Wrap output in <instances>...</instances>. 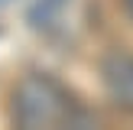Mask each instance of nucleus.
Segmentation results:
<instances>
[{
    "mask_svg": "<svg viewBox=\"0 0 133 130\" xmlns=\"http://www.w3.org/2000/svg\"><path fill=\"white\" fill-rule=\"evenodd\" d=\"M123 6H127V13L133 16V0H123Z\"/></svg>",
    "mask_w": 133,
    "mask_h": 130,
    "instance_id": "20e7f679",
    "label": "nucleus"
},
{
    "mask_svg": "<svg viewBox=\"0 0 133 130\" xmlns=\"http://www.w3.org/2000/svg\"><path fill=\"white\" fill-rule=\"evenodd\" d=\"M10 120L23 130H42V127H75L81 124L75 98L68 94L62 81L52 75H26L10 94Z\"/></svg>",
    "mask_w": 133,
    "mask_h": 130,
    "instance_id": "f257e3e1",
    "label": "nucleus"
},
{
    "mask_svg": "<svg viewBox=\"0 0 133 130\" xmlns=\"http://www.w3.org/2000/svg\"><path fill=\"white\" fill-rule=\"evenodd\" d=\"M65 3H68V0H36V3L29 6V26L49 29V26L58 20V10H62Z\"/></svg>",
    "mask_w": 133,
    "mask_h": 130,
    "instance_id": "7ed1b4c3",
    "label": "nucleus"
},
{
    "mask_svg": "<svg viewBox=\"0 0 133 130\" xmlns=\"http://www.w3.org/2000/svg\"><path fill=\"white\" fill-rule=\"evenodd\" d=\"M6 3H10V0H0V6H6Z\"/></svg>",
    "mask_w": 133,
    "mask_h": 130,
    "instance_id": "39448f33",
    "label": "nucleus"
},
{
    "mask_svg": "<svg viewBox=\"0 0 133 130\" xmlns=\"http://www.w3.org/2000/svg\"><path fill=\"white\" fill-rule=\"evenodd\" d=\"M101 81L110 101L120 110L133 114V52H107L101 62Z\"/></svg>",
    "mask_w": 133,
    "mask_h": 130,
    "instance_id": "f03ea898",
    "label": "nucleus"
}]
</instances>
